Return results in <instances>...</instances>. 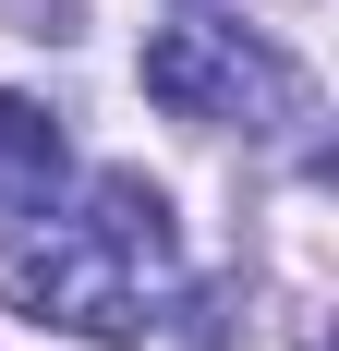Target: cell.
I'll return each mask as SVG.
<instances>
[{"label":"cell","mask_w":339,"mask_h":351,"mask_svg":"<svg viewBox=\"0 0 339 351\" xmlns=\"http://www.w3.org/2000/svg\"><path fill=\"white\" fill-rule=\"evenodd\" d=\"M145 97L182 109V121H255V109H291V61L255 49L242 25H158L145 36Z\"/></svg>","instance_id":"2"},{"label":"cell","mask_w":339,"mask_h":351,"mask_svg":"<svg viewBox=\"0 0 339 351\" xmlns=\"http://www.w3.org/2000/svg\"><path fill=\"white\" fill-rule=\"evenodd\" d=\"M85 243L97 254H121V267H145V279H170V194L145 170H97V194H85Z\"/></svg>","instance_id":"3"},{"label":"cell","mask_w":339,"mask_h":351,"mask_svg":"<svg viewBox=\"0 0 339 351\" xmlns=\"http://www.w3.org/2000/svg\"><path fill=\"white\" fill-rule=\"evenodd\" d=\"M61 182H73V145H61V121H49L36 97H0V206L49 218V206H61Z\"/></svg>","instance_id":"4"},{"label":"cell","mask_w":339,"mask_h":351,"mask_svg":"<svg viewBox=\"0 0 339 351\" xmlns=\"http://www.w3.org/2000/svg\"><path fill=\"white\" fill-rule=\"evenodd\" d=\"M0 303L36 327H73V339H134L145 303H134V267L97 254L85 230H25V243H0Z\"/></svg>","instance_id":"1"}]
</instances>
